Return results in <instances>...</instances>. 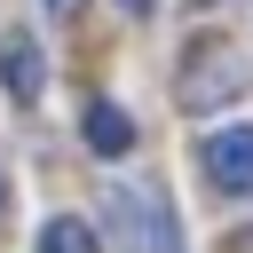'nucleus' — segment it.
<instances>
[{
    "mask_svg": "<svg viewBox=\"0 0 253 253\" xmlns=\"http://www.w3.org/2000/svg\"><path fill=\"white\" fill-rule=\"evenodd\" d=\"M206 182L229 198H253V126H213L206 134Z\"/></svg>",
    "mask_w": 253,
    "mask_h": 253,
    "instance_id": "3",
    "label": "nucleus"
},
{
    "mask_svg": "<svg viewBox=\"0 0 253 253\" xmlns=\"http://www.w3.org/2000/svg\"><path fill=\"white\" fill-rule=\"evenodd\" d=\"M0 79H8V95H16V103H32V95H40V79H47V71H40V40H32V32H8V40H0Z\"/></svg>",
    "mask_w": 253,
    "mask_h": 253,
    "instance_id": "4",
    "label": "nucleus"
},
{
    "mask_svg": "<svg viewBox=\"0 0 253 253\" xmlns=\"http://www.w3.org/2000/svg\"><path fill=\"white\" fill-rule=\"evenodd\" d=\"M237 87H245V63H237V47H221V40H206L198 63L182 71V103H190V111H213V103L237 95Z\"/></svg>",
    "mask_w": 253,
    "mask_h": 253,
    "instance_id": "2",
    "label": "nucleus"
},
{
    "mask_svg": "<svg viewBox=\"0 0 253 253\" xmlns=\"http://www.w3.org/2000/svg\"><path fill=\"white\" fill-rule=\"evenodd\" d=\"M47 8H55V16H71V8H79V0H47Z\"/></svg>",
    "mask_w": 253,
    "mask_h": 253,
    "instance_id": "8",
    "label": "nucleus"
},
{
    "mask_svg": "<svg viewBox=\"0 0 253 253\" xmlns=\"http://www.w3.org/2000/svg\"><path fill=\"white\" fill-rule=\"evenodd\" d=\"M111 221H119L126 253H182V221H174L158 182H119L111 190Z\"/></svg>",
    "mask_w": 253,
    "mask_h": 253,
    "instance_id": "1",
    "label": "nucleus"
},
{
    "mask_svg": "<svg viewBox=\"0 0 253 253\" xmlns=\"http://www.w3.org/2000/svg\"><path fill=\"white\" fill-rule=\"evenodd\" d=\"M40 253H95V229H87L79 213H55V221L40 229Z\"/></svg>",
    "mask_w": 253,
    "mask_h": 253,
    "instance_id": "6",
    "label": "nucleus"
},
{
    "mask_svg": "<svg viewBox=\"0 0 253 253\" xmlns=\"http://www.w3.org/2000/svg\"><path fill=\"white\" fill-rule=\"evenodd\" d=\"M126 142H134V119H126L119 103H103V95H95V103H87V150H103V158H119Z\"/></svg>",
    "mask_w": 253,
    "mask_h": 253,
    "instance_id": "5",
    "label": "nucleus"
},
{
    "mask_svg": "<svg viewBox=\"0 0 253 253\" xmlns=\"http://www.w3.org/2000/svg\"><path fill=\"white\" fill-rule=\"evenodd\" d=\"M119 8H126V16H150V8H158V0H119Z\"/></svg>",
    "mask_w": 253,
    "mask_h": 253,
    "instance_id": "7",
    "label": "nucleus"
}]
</instances>
